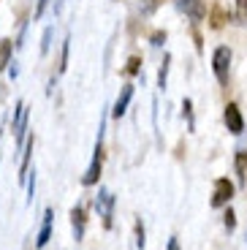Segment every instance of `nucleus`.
Here are the masks:
<instances>
[{
	"label": "nucleus",
	"instance_id": "obj_1",
	"mask_svg": "<svg viewBox=\"0 0 247 250\" xmlns=\"http://www.w3.org/2000/svg\"><path fill=\"white\" fill-rule=\"evenodd\" d=\"M106 117H109V112L101 114V123H98V136H95V147H93V161H90V166H87L84 177H82V185L84 188H93L98 185L101 180V169H103V136H106Z\"/></svg>",
	"mask_w": 247,
	"mask_h": 250
},
{
	"label": "nucleus",
	"instance_id": "obj_2",
	"mask_svg": "<svg viewBox=\"0 0 247 250\" xmlns=\"http://www.w3.org/2000/svg\"><path fill=\"white\" fill-rule=\"evenodd\" d=\"M231 62H234V52H231V46H217V49L212 52V74H215V79H217L220 87H228Z\"/></svg>",
	"mask_w": 247,
	"mask_h": 250
},
{
	"label": "nucleus",
	"instance_id": "obj_3",
	"mask_svg": "<svg viewBox=\"0 0 247 250\" xmlns=\"http://www.w3.org/2000/svg\"><path fill=\"white\" fill-rule=\"evenodd\" d=\"M27 125H30V109L25 106V101H17V104H14V120H11L17 150H22V144H25V139H27V131H30Z\"/></svg>",
	"mask_w": 247,
	"mask_h": 250
},
{
	"label": "nucleus",
	"instance_id": "obj_4",
	"mask_svg": "<svg viewBox=\"0 0 247 250\" xmlns=\"http://www.w3.org/2000/svg\"><path fill=\"white\" fill-rule=\"evenodd\" d=\"M114 204H117V196L111 193L109 188H98L95 209H98V218L103 220V229H111V226H114Z\"/></svg>",
	"mask_w": 247,
	"mask_h": 250
},
{
	"label": "nucleus",
	"instance_id": "obj_5",
	"mask_svg": "<svg viewBox=\"0 0 247 250\" xmlns=\"http://www.w3.org/2000/svg\"><path fill=\"white\" fill-rule=\"evenodd\" d=\"M236 193V185L228 180V177H217L215 180V188H212V209H226V207L231 204V199H234Z\"/></svg>",
	"mask_w": 247,
	"mask_h": 250
},
{
	"label": "nucleus",
	"instance_id": "obj_6",
	"mask_svg": "<svg viewBox=\"0 0 247 250\" xmlns=\"http://www.w3.org/2000/svg\"><path fill=\"white\" fill-rule=\"evenodd\" d=\"M174 8H177L179 14H185L187 19H190L193 25H201L206 19V6L204 0H171Z\"/></svg>",
	"mask_w": 247,
	"mask_h": 250
},
{
	"label": "nucleus",
	"instance_id": "obj_7",
	"mask_svg": "<svg viewBox=\"0 0 247 250\" xmlns=\"http://www.w3.org/2000/svg\"><path fill=\"white\" fill-rule=\"evenodd\" d=\"M223 123H226V128H228V133H234V136H242L245 133V117H242V109L239 104H226V109H223Z\"/></svg>",
	"mask_w": 247,
	"mask_h": 250
},
{
	"label": "nucleus",
	"instance_id": "obj_8",
	"mask_svg": "<svg viewBox=\"0 0 247 250\" xmlns=\"http://www.w3.org/2000/svg\"><path fill=\"white\" fill-rule=\"evenodd\" d=\"M130 101H133V84H130V82H125L123 87H120V95H117V101H114V106H111V117H114V120L125 117V112H128V106H130Z\"/></svg>",
	"mask_w": 247,
	"mask_h": 250
},
{
	"label": "nucleus",
	"instance_id": "obj_9",
	"mask_svg": "<svg viewBox=\"0 0 247 250\" xmlns=\"http://www.w3.org/2000/svg\"><path fill=\"white\" fill-rule=\"evenodd\" d=\"M52 226H55V209L46 207V209H43V218H41L38 237H36V248H46V242L52 239Z\"/></svg>",
	"mask_w": 247,
	"mask_h": 250
},
{
	"label": "nucleus",
	"instance_id": "obj_10",
	"mask_svg": "<svg viewBox=\"0 0 247 250\" xmlns=\"http://www.w3.org/2000/svg\"><path fill=\"white\" fill-rule=\"evenodd\" d=\"M71 229H74V239L79 242L87 231V207L84 204H76L71 209Z\"/></svg>",
	"mask_w": 247,
	"mask_h": 250
},
{
	"label": "nucleus",
	"instance_id": "obj_11",
	"mask_svg": "<svg viewBox=\"0 0 247 250\" xmlns=\"http://www.w3.org/2000/svg\"><path fill=\"white\" fill-rule=\"evenodd\" d=\"M14 41L11 38H0V74L3 71H8V65H11V60H14Z\"/></svg>",
	"mask_w": 247,
	"mask_h": 250
},
{
	"label": "nucleus",
	"instance_id": "obj_12",
	"mask_svg": "<svg viewBox=\"0 0 247 250\" xmlns=\"http://www.w3.org/2000/svg\"><path fill=\"white\" fill-rule=\"evenodd\" d=\"M234 169H236V180H239V185H245V180H247V150H245V147H239V150H236Z\"/></svg>",
	"mask_w": 247,
	"mask_h": 250
},
{
	"label": "nucleus",
	"instance_id": "obj_13",
	"mask_svg": "<svg viewBox=\"0 0 247 250\" xmlns=\"http://www.w3.org/2000/svg\"><path fill=\"white\" fill-rule=\"evenodd\" d=\"M228 19H231V14L226 11V8L215 6V8H212V17H209V27H212V30H220V27H226Z\"/></svg>",
	"mask_w": 247,
	"mask_h": 250
},
{
	"label": "nucleus",
	"instance_id": "obj_14",
	"mask_svg": "<svg viewBox=\"0 0 247 250\" xmlns=\"http://www.w3.org/2000/svg\"><path fill=\"white\" fill-rule=\"evenodd\" d=\"M168 71H171V55H163V62H161V68H158V90H166V84H168Z\"/></svg>",
	"mask_w": 247,
	"mask_h": 250
},
{
	"label": "nucleus",
	"instance_id": "obj_15",
	"mask_svg": "<svg viewBox=\"0 0 247 250\" xmlns=\"http://www.w3.org/2000/svg\"><path fill=\"white\" fill-rule=\"evenodd\" d=\"M68 57H71V36L62 38V46H60V65H57V76L68 71Z\"/></svg>",
	"mask_w": 247,
	"mask_h": 250
},
{
	"label": "nucleus",
	"instance_id": "obj_16",
	"mask_svg": "<svg viewBox=\"0 0 247 250\" xmlns=\"http://www.w3.org/2000/svg\"><path fill=\"white\" fill-rule=\"evenodd\" d=\"M142 65H144L142 55H130L128 60H125V68H123V74H125V76H139V74H142Z\"/></svg>",
	"mask_w": 247,
	"mask_h": 250
},
{
	"label": "nucleus",
	"instance_id": "obj_17",
	"mask_svg": "<svg viewBox=\"0 0 247 250\" xmlns=\"http://www.w3.org/2000/svg\"><path fill=\"white\" fill-rule=\"evenodd\" d=\"M182 117L187 120V131H196V112H193V101L190 98H182Z\"/></svg>",
	"mask_w": 247,
	"mask_h": 250
},
{
	"label": "nucleus",
	"instance_id": "obj_18",
	"mask_svg": "<svg viewBox=\"0 0 247 250\" xmlns=\"http://www.w3.org/2000/svg\"><path fill=\"white\" fill-rule=\"evenodd\" d=\"M52 36H55V25H49V27H43V33H41V57H46L52 52Z\"/></svg>",
	"mask_w": 247,
	"mask_h": 250
},
{
	"label": "nucleus",
	"instance_id": "obj_19",
	"mask_svg": "<svg viewBox=\"0 0 247 250\" xmlns=\"http://www.w3.org/2000/svg\"><path fill=\"white\" fill-rule=\"evenodd\" d=\"M161 6H163V0H139V14L142 17H152Z\"/></svg>",
	"mask_w": 247,
	"mask_h": 250
},
{
	"label": "nucleus",
	"instance_id": "obj_20",
	"mask_svg": "<svg viewBox=\"0 0 247 250\" xmlns=\"http://www.w3.org/2000/svg\"><path fill=\"white\" fill-rule=\"evenodd\" d=\"M133 229H136V248L144 250V248H147V231H144V220L136 218V226H133Z\"/></svg>",
	"mask_w": 247,
	"mask_h": 250
},
{
	"label": "nucleus",
	"instance_id": "obj_21",
	"mask_svg": "<svg viewBox=\"0 0 247 250\" xmlns=\"http://www.w3.org/2000/svg\"><path fill=\"white\" fill-rule=\"evenodd\" d=\"M223 226H226V231H228V234H234V229H236V212L231 209V204L226 207V212H223Z\"/></svg>",
	"mask_w": 247,
	"mask_h": 250
},
{
	"label": "nucleus",
	"instance_id": "obj_22",
	"mask_svg": "<svg viewBox=\"0 0 247 250\" xmlns=\"http://www.w3.org/2000/svg\"><path fill=\"white\" fill-rule=\"evenodd\" d=\"M166 38H168V33H166V30H152V36H149V44H152L155 49H163Z\"/></svg>",
	"mask_w": 247,
	"mask_h": 250
},
{
	"label": "nucleus",
	"instance_id": "obj_23",
	"mask_svg": "<svg viewBox=\"0 0 247 250\" xmlns=\"http://www.w3.org/2000/svg\"><path fill=\"white\" fill-rule=\"evenodd\" d=\"M46 8H49V0H36V11H33V22H38V19L46 14Z\"/></svg>",
	"mask_w": 247,
	"mask_h": 250
},
{
	"label": "nucleus",
	"instance_id": "obj_24",
	"mask_svg": "<svg viewBox=\"0 0 247 250\" xmlns=\"http://www.w3.org/2000/svg\"><path fill=\"white\" fill-rule=\"evenodd\" d=\"M168 250H179V239H177V237L168 239Z\"/></svg>",
	"mask_w": 247,
	"mask_h": 250
},
{
	"label": "nucleus",
	"instance_id": "obj_25",
	"mask_svg": "<svg viewBox=\"0 0 247 250\" xmlns=\"http://www.w3.org/2000/svg\"><path fill=\"white\" fill-rule=\"evenodd\" d=\"M0 139H3V128H0Z\"/></svg>",
	"mask_w": 247,
	"mask_h": 250
}]
</instances>
